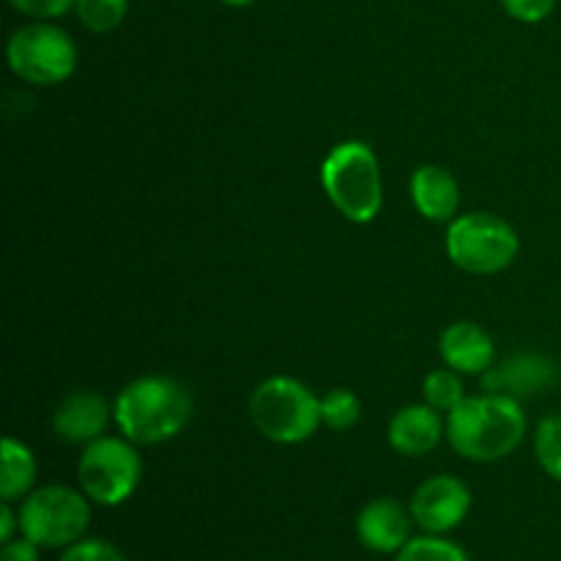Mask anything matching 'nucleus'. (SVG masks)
I'll return each instance as SVG.
<instances>
[{"mask_svg":"<svg viewBox=\"0 0 561 561\" xmlns=\"http://www.w3.org/2000/svg\"><path fill=\"white\" fill-rule=\"evenodd\" d=\"M190 387L173 376H140L113 400L115 427L137 447H157L179 436L192 420Z\"/></svg>","mask_w":561,"mask_h":561,"instance_id":"nucleus-1","label":"nucleus"},{"mask_svg":"<svg viewBox=\"0 0 561 561\" xmlns=\"http://www.w3.org/2000/svg\"><path fill=\"white\" fill-rule=\"evenodd\" d=\"M526 438V411L520 400L482 392L466 398L447 414V442L460 458L496 463L510 458Z\"/></svg>","mask_w":561,"mask_h":561,"instance_id":"nucleus-2","label":"nucleus"},{"mask_svg":"<svg viewBox=\"0 0 561 561\" xmlns=\"http://www.w3.org/2000/svg\"><path fill=\"white\" fill-rule=\"evenodd\" d=\"M321 186L348 222L367 225L381 214L383 181L376 151L362 140L337 142L321 164Z\"/></svg>","mask_w":561,"mask_h":561,"instance_id":"nucleus-3","label":"nucleus"},{"mask_svg":"<svg viewBox=\"0 0 561 561\" xmlns=\"http://www.w3.org/2000/svg\"><path fill=\"white\" fill-rule=\"evenodd\" d=\"M250 420L263 438L274 444H301L323 425L321 398L305 381L272 376L250 398Z\"/></svg>","mask_w":561,"mask_h":561,"instance_id":"nucleus-4","label":"nucleus"},{"mask_svg":"<svg viewBox=\"0 0 561 561\" xmlns=\"http://www.w3.org/2000/svg\"><path fill=\"white\" fill-rule=\"evenodd\" d=\"M91 499L69 485L33 488L20 502V535L38 548H69L88 535Z\"/></svg>","mask_w":561,"mask_h":561,"instance_id":"nucleus-5","label":"nucleus"},{"mask_svg":"<svg viewBox=\"0 0 561 561\" xmlns=\"http://www.w3.org/2000/svg\"><path fill=\"white\" fill-rule=\"evenodd\" d=\"M447 255L466 274H499L515 263L520 252L518 230L491 211L455 217L447 228Z\"/></svg>","mask_w":561,"mask_h":561,"instance_id":"nucleus-6","label":"nucleus"},{"mask_svg":"<svg viewBox=\"0 0 561 561\" xmlns=\"http://www.w3.org/2000/svg\"><path fill=\"white\" fill-rule=\"evenodd\" d=\"M5 60L27 85H60L77 69V44L64 27L47 20H33L11 33Z\"/></svg>","mask_w":561,"mask_h":561,"instance_id":"nucleus-7","label":"nucleus"},{"mask_svg":"<svg viewBox=\"0 0 561 561\" xmlns=\"http://www.w3.org/2000/svg\"><path fill=\"white\" fill-rule=\"evenodd\" d=\"M142 480V458L137 444L126 436H102L85 444L77 460L80 491L102 507H118L129 502Z\"/></svg>","mask_w":561,"mask_h":561,"instance_id":"nucleus-8","label":"nucleus"},{"mask_svg":"<svg viewBox=\"0 0 561 561\" xmlns=\"http://www.w3.org/2000/svg\"><path fill=\"white\" fill-rule=\"evenodd\" d=\"M411 518L425 535H449L471 513V491L460 477H427L411 496Z\"/></svg>","mask_w":561,"mask_h":561,"instance_id":"nucleus-9","label":"nucleus"},{"mask_svg":"<svg viewBox=\"0 0 561 561\" xmlns=\"http://www.w3.org/2000/svg\"><path fill=\"white\" fill-rule=\"evenodd\" d=\"M110 422H115L113 403L91 389L66 394L53 411V431L66 444H91L107 436Z\"/></svg>","mask_w":561,"mask_h":561,"instance_id":"nucleus-10","label":"nucleus"},{"mask_svg":"<svg viewBox=\"0 0 561 561\" xmlns=\"http://www.w3.org/2000/svg\"><path fill=\"white\" fill-rule=\"evenodd\" d=\"M559 381V370L551 359L540 354H515L502 365H493L482 376V389L504 398H535L548 392Z\"/></svg>","mask_w":561,"mask_h":561,"instance_id":"nucleus-11","label":"nucleus"},{"mask_svg":"<svg viewBox=\"0 0 561 561\" xmlns=\"http://www.w3.org/2000/svg\"><path fill=\"white\" fill-rule=\"evenodd\" d=\"M411 510L394 499H373L356 515V537L373 553H400L411 540Z\"/></svg>","mask_w":561,"mask_h":561,"instance_id":"nucleus-12","label":"nucleus"},{"mask_svg":"<svg viewBox=\"0 0 561 561\" xmlns=\"http://www.w3.org/2000/svg\"><path fill=\"white\" fill-rule=\"evenodd\" d=\"M444 436H447V420L442 411L427 403L403 405L387 427L389 447L403 458H425L442 444Z\"/></svg>","mask_w":561,"mask_h":561,"instance_id":"nucleus-13","label":"nucleus"},{"mask_svg":"<svg viewBox=\"0 0 561 561\" xmlns=\"http://www.w3.org/2000/svg\"><path fill=\"white\" fill-rule=\"evenodd\" d=\"M438 354L444 365L460 376H485L496 365L493 337L474 321H455L438 337Z\"/></svg>","mask_w":561,"mask_h":561,"instance_id":"nucleus-14","label":"nucleus"},{"mask_svg":"<svg viewBox=\"0 0 561 561\" xmlns=\"http://www.w3.org/2000/svg\"><path fill=\"white\" fill-rule=\"evenodd\" d=\"M409 195L416 211L431 222H453L460 208V184L442 164H422L411 173Z\"/></svg>","mask_w":561,"mask_h":561,"instance_id":"nucleus-15","label":"nucleus"},{"mask_svg":"<svg viewBox=\"0 0 561 561\" xmlns=\"http://www.w3.org/2000/svg\"><path fill=\"white\" fill-rule=\"evenodd\" d=\"M0 463H3L0 466V499L11 504L22 502L33 491V485H36V455L31 453L27 444L5 436L3 449H0Z\"/></svg>","mask_w":561,"mask_h":561,"instance_id":"nucleus-16","label":"nucleus"},{"mask_svg":"<svg viewBox=\"0 0 561 561\" xmlns=\"http://www.w3.org/2000/svg\"><path fill=\"white\" fill-rule=\"evenodd\" d=\"M422 394H425V403L433 405L442 414H449L455 405H460L466 400V387L463 376L453 367H436L425 376V383H422Z\"/></svg>","mask_w":561,"mask_h":561,"instance_id":"nucleus-17","label":"nucleus"},{"mask_svg":"<svg viewBox=\"0 0 561 561\" xmlns=\"http://www.w3.org/2000/svg\"><path fill=\"white\" fill-rule=\"evenodd\" d=\"M394 561H471L469 553L458 542L447 540L444 535H422L411 537Z\"/></svg>","mask_w":561,"mask_h":561,"instance_id":"nucleus-18","label":"nucleus"},{"mask_svg":"<svg viewBox=\"0 0 561 561\" xmlns=\"http://www.w3.org/2000/svg\"><path fill=\"white\" fill-rule=\"evenodd\" d=\"M77 20L91 33H110L129 14V0H77Z\"/></svg>","mask_w":561,"mask_h":561,"instance_id":"nucleus-19","label":"nucleus"},{"mask_svg":"<svg viewBox=\"0 0 561 561\" xmlns=\"http://www.w3.org/2000/svg\"><path fill=\"white\" fill-rule=\"evenodd\" d=\"M535 458L551 480L561 482V414H551L537 425Z\"/></svg>","mask_w":561,"mask_h":561,"instance_id":"nucleus-20","label":"nucleus"},{"mask_svg":"<svg viewBox=\"0 0 561 561\" xmlns=\"http://www.w3.org/2000/svg\"><path fill=\"white\" fill-rule=\"evenodd\" d=\"M321 416L329 431H351L362 416V403L351 389H332L321 398Z\"/></svg>","mask_w":561,"mask_h":561,"instance_id":"nucleus-21","label":"nucleus"},{"mask_svg":"<svg viewBox=\"0 0 561 561\" xmlns=\"http://www.w3.org/2000/svg\"><path fill=\"white\" fill-rule=\"evenodd\" d=\"M58 561H129L121 553L118 546L107 540H99V537H82L75 546L64 548Z\"/></svg>","mask_w":561,"mask_h":561,"instance_id":"nucleus-22","label":"nucleus"},{"mask_svg":"<svg viewBox=\"0 0 561 561\" xmlns=\"http://www.w3.org/2000/svg\"><path fill=\"white\" fill-rule=\"evenodd\" d=\"M77 0H9V5L20 14L31 16V20H58L66 11L75 9Z\"/></svg>","mask_w":561,"mask_h":561,"instance_id":"nucleus-23","label":"nucleus"},{"mask_svg":"<svg viewBox=\"0 0 561 561\" xmlns=\"http://www.w3.org/2000/svg\"><path fill=\"white\" fill-rule=\"evenodd\" d=\"M502 5L515 22H524V25H537V22H542L551 16V11L557 9V0H502Z\"/></svg>","mask_w":561,"mask_h":561,"instance_id":"nucleus-24","label":"nucleus"},{"mask_svg":"<svg viewBox=\"0 0 561 561\" xmlns=\"http://www.w3.org/2000/svg\"><path fill=\"white\" fill-rule=\"evenodd\" d=\"M42 548L36 542H31L27 537L20 535V540L3 542V551H0V561H42Z\"/></svg>","mask_w":561,"mask_h":561,"instance_id":"nucleus-25","label":"nucleus"},{"mask_svg":"<svg viewBox=\"0 0 561 561\" xmlns=\"http://www.w3.org/2000/svg\"><path fill=\"white\" fill-rule=\"evenodd\" d=\"M20 531V513L11 507V502H3L0 507V542H11Z\"/></svg>","mask_w":561,"mask_h":561,"instance_id":"nucleus-26","label":"nucleus"},{"mask_svg":"<svg viewBox=\"0 0 561 561\" xmlns=\"http://www.w3.org/2000/svg\"><path fill=\"white\" fill-rule=\"evenodd\" d=\"M219 3L230 5V9H244V5H252L255 0H219Z\"/></svg>","mask_w":561,"mask_h":561,"instance_id":"nucleus-27","label":"nucleus"}]
</instances>
